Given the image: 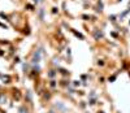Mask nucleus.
I'll return each mask as SVG.
<instances>
[{
    "label": "nucleus",
    "mask_w": 130,
    "mask_h": 113,
    "mask_svg": "<svg viewBox=\"0 0 130 113\" xmlns=\"http://www.w3.org/2000/svg\"><path fill=\"white\" fill-rule=\"evenodd\" d=\"M39 60H40V52L38 51V52L34 55V59H32V62H39Z\"/></svg>",
    "instance_id": "f257e3e1"
},
{
    "label": "nucleus",
    "mask_w": 130,
    "mask_h": 113,
    "mask_svg": "<svg viewBox=\"0 0 130 113\" xmlns=\"http://www.w3.org/2000/svg\"><path fill=\"white\" fill-rule=\"evenodd\" d=\"M102 37H103V33H102V31H99V33L96 31V33H95V38H96V39H98V38H102Z\"/></svg>",
    "instance_id": "f03ea898"
},
{
    "label": "nucleus",
    "mask_w": 130,
    "mask_h": 113,
    "mask_svg": "<svg viewBox=\"0 0 130 113\" xmlns=\"http://www.w3.org/2000/svg\"><path fill=\"white\" fill-rule=\"evenodd\" d=\"M18 112H20V113H27V112H26V109H25V108H24V107H21V108H20V110H18Z\"/></svg>",
    "instance_id": "7ed1b4c3"
}]
</instances>
